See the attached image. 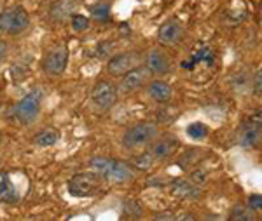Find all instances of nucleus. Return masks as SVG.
Wrapping results in <instances>:
<instances>
[{
	"label": "nucleus",
	"mask_w": 262,
	"mask_h": 221,
	"mask_svg": "<svg viewBox=\"0 0 262 221\" xmlns=\"http://www.w3.org/2000/svg\"><path fill=\"white\" fill-rule=\"evenodd\" d=\"M91 167L98 174H101V176L107 178L108 181L122 183L133 178V173H131V167L128 164L114 159H107V157H95L91 160Z\"/></svg>",
	"instance_id": "f257e3e1"
},
{
	"label": "nucleus",
	"mask_w": 262,
	"mask_h": 221,
	"mask_svg": "<svg viewBox=\"0 0 262 221\" xmlns=\"http://www.w3.org/2000/svg\"><path fill=\"white\" fill-rule=\"evenodd\" d=\"M28 24H30V16L25 11V7L18 6L0 12V33L18 35L28 28Z\"/></svg>",
	"instance_id": "f03ea898"
},
{
	"label": "nucleus",
	"mask_w": 262,
	"mask_h": 221,
	"mask_svg": "<svg viewBox=\"0 0 262 221\" xmlns=\"http://www.w3.org/2000/svg\"><path fill=\"white\" fill-rule=\"evenodd\" d=\"M158 136V126L154 122H140V124L129 127L122 136V144L129 150L149 144Z\"/></svg>",
	"instance_id": "7ed1b4c3"
},
{
	"label": "nucleus",
	"mask_w": 262,
	"mask_h": 221,
	"mask_svg": "<svg viewBox=\"0 0 262 221\" xmlns=\"http://www.w3.org/2000/svg\"><path fill=\"white\" fill-rule=\"evenodd\" d=\"M101 186V174L98 173H79L69 181V192L74 197H90Z\"/></svg>",
	"instance_id": "20e7f679"
},
{
	"label": "nucleus",
	"mask_w": 262,
	"mask_h": 221,
	"mask_svg": "<svg viewBox=\"0 0 262 221\" xmlns=\"http://www.w3.org/2000/svg\"><path fill=\"white\" fill-rule=\"evenodd\" d=\"M42 97H44V94H42L40 89H33L30 94H27L18 105H16V108H14L16 118H18L19 122H23V124H32V122L39 117Z\"/></svg>",
	"instance_id": "39448f33"
},
{
	"label": "nucleus",
	"mask_w": 262,
	"mask_h": 221,
	"mask_svg": "<svg viewBox=\"0 0 262 221\" xmlns=\"http://www.w3.org/2000/svg\"><path fill=\"white\" fill-rule=\"evenodd\" d=\"M140 61H142V54L137 53V51L121 53L108 61L107 70H108V73L114 75V77H119V75H124L126 71H129L131 68L140 65Z\"/></svg>",
	"instance_id": "423d86ee"
},
{
	"label": "nucleus",
	"mask_w": 262,
	"mask_h": 221,
	"mask_svg": "<svg viewBox=\"0 0 262 221\" xmlns=\"http://www.w3.org/2000/svg\"><path fill=\"white\" fill-rule=\"evenodd\" d=\"M260 115L248 118L242 126V129H239V144L247 148H257L260 144Z\"/></svg>",
	"instance_id": "0eeeda50"
},
{
	"label": "nucleus",
	"mask_w": 262,
	"mask_h": 221,
	"mask_svg": "<svg viewBox=\"0 0 262 221\" xmlns=\"http://www.w3.org/2000/svg\"><path fill=\"white\" fill-rule=\"evenodd\" d=\"M149 79H150V71L147 70L145 66L138 65L135 68H131L129 71L124 73V79H122V82H121V91L122 92L138 91V89H142L147 82H149Z\"/></svg>",
	"instance_id": "6e6552de"
},
{
	"label": "nucleus",
	"mask_w": 262,
	"mask_h": 221,
	"mask_svg": "<svg viewBox=\"0 0 262 221\" xmlns=\"http://www.w3.org/2000/svg\"><path fill=\"white\" fill-rule=\"evenodd\" d=\"M93 103L98 106L100 110H107L116 103V89L107 80H98L93 87L91 92Z\"/></svg>",
	"instance_id": "1a4fd4ad"
},
{
	"label": "nucleus",
	"mask_w": 262,
	"mask_h": 221,
	"mask_svg": "<svg viewBox=\"0 0 262 221\" xmlns=\"http://www.w3.org/2000/svg\"><path fill=\"white\" fill-rule=\"evenodd\" d=\"M179 138L171 134L163 136L161 139H156L154 143L150 144L149 148V154L152 155L154 160H164V159H170V157L175 154L177 148H179Z\"/></svg>",
	"instance_id": "9d476101"
},
{
	"label": "nucleus",
	"mask_w": 262,
	"mask_h": 221,
	"mask_svg": "<svg viewBox=\"0 0 262 221\" xmlns=\"http://www.w3.org/2000/svg\"><path fill=\"white\" fill-rule=\"evenodd\" d=\"M69 63V51L65 45H58L54 47L44 59V70L49 75H61Z\"/></svg>",
	"instance_id": "9b49d317"
},
{
	"label": "nucleus",
	"mask_w": 262,
	"mask_h": 221,
	"mask_svg": "<svg viewBox=\"0 0 262 221\" xmlns=\"http://www.w3.org/2000/svg\"><path fill=\"white\" fill-rule=\"evenodd\" d=\"M145 68L150 71V75H166L170 71V59H168L166 53L161 49H152L145 58Z\"/></svg>",
	"instance_id": "f8f14e48"
},
{
	"label": "nucleus",
	"mask_w": 262,
	"mask_h": 221,
	"mask_svg": "<svg viewBox=\"0 0 262 221\" xmlns=\"http://www.w3.org/2000/svg\"><path fill=\"white\" fill-rule=\"evenodd\" d=\"M182 37V24L177 19H168L166 23L161 24L158 33V40L163 45H173L180 40Z\"/></svg>",
	"instance_id": "ddd939ff"
},
{
	"label": "nucleus",
	"mask_w": 262,
	"mask_h": 221,
	"mask_svg": "<svg viewBox=\"0 0 262 221\" xmlns=\"http://www.w3.org/2000/svg\"><path fill=\"white\" fill-rule=\"evenodd\" d=\"M213 61H215V54L208 47H205V45H203L201 49H198L196 53L192 54L189 61L182 63V68H184V70L194 71L198 66H212Z\"/></svg>",
	"instance_id": "4468645a"
},
{
	"label": "nucleus",
	"mask_w": 262,
	"mask_h": 221,
	"mask_svg": "<svg viewBox=\"0 0 262 221\" xmlns=\"http://www.w3.org/2000/svg\"><path fill=\"white\" fill-rule=\"evenodd\" d=\"M79 2L77 0H58L53 7H51V16H53L54 21H67L69 18L74 16V11L77 9Z\"/></svg>",
	"instance_id": "2eb2a0df"
},
{
	"label": "nucleus",
	"mask_w": 262,
	"mask_h": 221,
	"mask_svg": "<svg viewBox=\"0 0 262 221\" xmlns=\"http://www.w3.org/2000/svg\"><path fill=\"white\" fill-rule=\"evenodd\" d=\"M19 201V193L16 192L11 178L7 173H0V202L16 204Z\"/></svg>",
	"instance_id": "dca6fc26"
},
{
	"label": "nucleus",
	"mask_w": 262,
	"mask_h": 221,
	"mask_svg": "<svg viewBox=\"0 0 262 221\" xmlns=\"http://www.w3.org/2000/svg\"><path fill=\"white\" fill-rule=\"evenodd\" d=\"M171 192L179 199H200L201 195L200 185H196L194 181H177L171 186Z\"/></svg>",
	"instance_id": "f3484780"
},
{
	"label": "nucleus",
	"mask_w": 262,
	"mask_h": 221,
	"mask_svg": "<svg viewBox=\"0 0 262 221\" xmlns=\"http://www.w3.org/2000/svg\"><path fill=\"white\" fill-rule=\"evenodd\" d=\"M147 92L158 103H166L171 97V87L164 80H154V82H150L149 87H147Z\"/></svg>",
	"instance_id": "a211bd4d"
},
{
	"label": "nucleus",
	"mask_w": 262,
	"mask_h": 221,
	"mask_svg": "<svg viewBox=\"0 0 262 221\" xmlns=\"http://www.w3.org/2000/svg\"><path fill=\"white\" fill-rule=\"evenodd\" d=\"M58 139H60V134L53 129L40 131V133H37L33 136V143H35L37 146H51V144H54Z\"/></svg>",
	"instance_id": "6ab92c4d"
},
{
	"label": "nucleus",
	"mask_w": 262,
	"mask_h": 221,
	"mask_svg": "<svg viewBox=\"0 0 262 221\" xmlns=\"http://www.w3.org/2000/svg\"><path fill=\"white\" fill-rule=\"evenodd\" d=\"M255 211H252L250 207H243V206H238L234 207V211L231 212V221H253L255 219Z\"/></svg>",
	"instance_id": "aec40b11"
},
{
	"label": "nucleus",
	"mask_w": 262,
	"mask_h": 221,
	"mask_svg": "<svg viewBox=\"0 0 262 221\" xmlns=\"http://www.w3.org/2000/svg\"><path fill=\"white\" fill-rule=\"evenodd\" d=\"M187 134L192 139H203L208 136V127H206V124H203V122H194V124L187 127Z\"/></svg>",
	"instance_id": "412c9836"
},
{
	"label": "nucleus",
	"mask_w": 262,
	"mask_h": 221,
	"mask_svg": "<svg viewBox=\"0 0 262 221\" xmlns=\"http://www.w3.org/2000/svg\"><path fill=\"white\" fill-rule=\"evenodd\" d=\"M91 12L93 16H95V19L98 21H107L108 19V12H111V7L107 6V4H96V6L91 7Z\"/></svg>",
	"instance_id": "4be33fe9"
},
{
	"label": "nucleus",
	"mask_w": 262,
	"mask_h": 221,
	"mask_svg": "<svg viewBox=\"0 0 262 221\" xmlns=\"http://www.w3.org/2000/svg\"><path fill=\"white\" fill-rule=\"evenodd\" d=\"M72 27H74L75 32H84L90 27V19L82 14H74L72 16Z\"/></svg>",
	"instance_id": "5701e85b"
},
{
	"label": "nucleus",
	"mask_w": 262,
	"mask_h": 221,
	"mask_svg": "<svg viewBox=\"0 0 262 221\" xmlns=\"http://www.w3.org/2000/svg\"><path fill=\"white\" fill-rule=\"evenodd\" d=\"M152 162H154V159H152V155L147 152V154H142L138 155V159H135V165H137L138 169H147L150 167Z\"/></svg>",
	"instance_id": "b1692460"
},
{
	"label": "nucleus",
	"mask_w": 262,
	"mask_h": 221,
	"mask_svg": "<svg viewBox=\"0 0 262 221\" xmlns=\"http://www.w3.org/2000/svg\"><path fill=\"white\" fill-rule=\"evenodd\" d=\"M248 207H250L252 211H260L262 209V197L260 195H252V197L248 199Z\"/></svg>",
	"instance_id": "393cba45"
},
{
	"label": "nucleus",
	"mask_w": 262,
	"mask_h": 221,
	"mask_svg": "<svg viewBox=\"0 0 262 221\" xmlns=\"http://www.w3.org/2000/svg\"><path fill=\"white\" fill-rule=\"evenodd\" d=\"M260 87H262V73L259 70L255 75V82H253V92H255L257 96H260Z\"/></svg>",
	"instance_id": "a878e982"
},
{
	"label": "nucleus",
	"mask_w": 262,
	"mask_h": 221,
	"mask_svg": "<svg viewBox=\"0 0 262 221\" xmlns=\"http://www.w3.org/2000/svg\"><path fill=\"white\" fill-rule=\"evenodd\" d=\"M156 219H173V214H158Z\"/></svg>",
	"instance_id": "bb28decb"
}]
</instances>
